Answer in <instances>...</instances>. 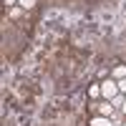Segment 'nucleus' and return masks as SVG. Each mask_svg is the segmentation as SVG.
Returning <instances> with one entry per match:
<instances>
[{
    "label": "nucleus",
    "mask_w": 126,
    "mask_h": 126,
    "mask_svg": "<svg viewBox=\"0 0 126 126\" xmlns=\"http://www.w3.org/2000/svg\"><path fill=\"white\" fill-rule=\"evenodd\" d=\"M111 113H113L111 101H109V103H101V106H98V116H111Z\"/></svg>",
    "instance_id": "3"
},
{
    "label": "nucleus",
    "mask_w": 126,
    "mask_h": 126,
    "mask_svg": "<svg viewBox=\"0 0 126 126\" xmlns=\"http://www.w3.org/2000/svg\"><path fill=\"white\" fill-rule=\"evenodd\" d=\"M20 13H23V8H15V5H13V8H10V18H18Z\"/></svg>",
    "instance_id": "8"
},
{
    "label": "nucleus",
    "mask_w": 126,
    "mask_h": 126,
    "mask_svg": "<svg viewBox=\"0 0 126 126\" xmlns=\"http://www.w3.org/2000/svg\"><path fill=\"white\" fill-rule=\"evenodd\" d=\"M101 96L111 101L113 96H119V81L116 78H109V81H101Z\"/></svg>",
    "instance_id": "1"
},
{
    "label": "nucleus",
    "mask_w": 126,
    "mask_h": 126,
    "mask_svg": "<svg viewBox=\"0 0 126 126\" xmlns=\"http://www.w3.org/2000/svg\"><path fill=\"white\" fill-rule=\"evenodd\" d=\"M113 78H116V81L126 78V66H116V68H113Z\"/></svg>",
    "instance_id": "4"
},
{
    "label": "nucleus",
    "mask_w": 126,
    "mask_h": 126,
    "mask_svg": "<svg viewBox=\"0 0 126 126\" xmlns=\"http://www.w3.org/2000/svg\"><path fill=\"white\" fill-rule=\"evenodd\" d=\"M124 126H126V124H124Z\"/></svg>",
    "instance_id": "12"
},
{
    "label": "nucleus",
    "mask_w": 126,
    "mask_h": 126,
    "mask_svg": "<svg viewBox=\"0 0 126 126\" xmlns=\"http://www.w3.org/2000/svg\"><path fill=\"white\" fill-rule=\"evenodd\" d=\"M119 93H124V96H126V78L119 81Z\"/></svg>",
    "instance_id": "9"
},
{
    "label": "nucleus",
    "mask_w": 126,
    "mask_h": 126,
    "mask_svg": "<svg viewBox=\"0 0 126 126\" xmlns=\"http://www.w3.org/2000/svg\"><path fill=\"white\" fill-rule=\"evenodd\" d=\"M15 3H18V0H5V5H8V8H13Z\"/></svg>",
    "instance_id": "10"
},
{
    "label": "nucleus",
    "mask_w": 126,
    "mask_h": 126,
    "mask_svg": "<svg viewBox=\"0 0 126 126\" xmlns=\"http://www.w3.org/2000/svg\"><path fill=\"white\" fill-rule=\"evenodd\" d=\"M121 111H124V113H126V101H124V106H121Z\"/></svg>",
    "instance_id": "11"
},
{
    "label": "nucleus",
    "mask_w": 126,
    "mask_h": 126,
    "mask_svg": "<svg viewBox=\"0 0 126 126\" xmlns=\"http://www.w3.org/2000/svg\"><path fill=\"white\" fill-rule=\"evenodd\" d=\"M124 101H126V96H124V93H119V96L111 98V106H124Z\"/></svg>",
    "instance_id": "6"
},
{
    "label": "nucleus",
    "mask_w": 126,
    "mask_h": 126,
    "mask_svg": "<svg viewBox=\"0 0 126 126\" xmlns=\"http://www.w3.org/2000/svg\"><path fill=\"white\" fill-rule=\"evenodd\" d=\"M18 5L23 8V10H30V8L35 5V0H18Z\"/></svg>",
    "instance_id": "7"
},
{
    "label": "nucleus",
    "mask_w": 126,
    "mask_h": 126,
    "mask_svg": "<svg viewBox=\"0 0 126 126\" xmlns=\"http://www.w3.org/2000/svg\"><path fill=\"white\" fill-rule=\"evenodd\" d=\"M91 126H113V124H111V116H93Z\"/></svg>",
    "instance_id": "2"
},
{
    "label": "nucleus",
    "mask_w": 126,
    "mask_h": 126,
    "mask_svg": "<svg viewBox=\"0 0 126 126\" xmlns=\"http://www.w3.org/2000/svg\"><path fill=\"white\" fill-rule=\"evenodd\" d=\"M88 96H91V98H98V96H101V83H93V86L88 88Z\"/></svg>",
    "instance_id": "5"
}]
</instances>
